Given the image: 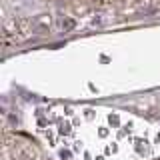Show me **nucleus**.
I'll use <instances>...</instances> for the list:
<instances>
[{"label":"nucleus","mask_w":160,"mask_h":160,"mask_svg":"<svg viewBox=\"0 0 160 160\" xmlns=\"http://www.w3.org/2000/svg\"><path fill=\"white\" fill-rule=\"evenodd\" d=\"M110 122H112V124H118V122H120V120H118V116H116V114H114V116H110Z\"/></svg>","instance_id":"obj_3"},{"label":"nucleus","mask_w":160,"mask_h":160,"mask_svg":"<svg viewBox=\"0 0 160 160\" xmlns=\"http://www.w3.org/2000/svg\"><path fill=\"white\" fill-rule=\"evenodd\" d=\"M72 154H70V150H60V158H64V160H68Z\"/></svg>","instance_id":"obj_2"},{"label":"nucleus","mask_w":160,"mask_h":160,"mask_svg":"<svg viewBox=\"0 0 160 160\" xmlns=\"http://www.w3.org/2000/svg\"><path fill=\"white\" fill-rule=\"evenodd\" d=\"M74 26H76V22H74L72 18H66V20L62 22V28H64V30H72Z\"/></svg>","instance_id":"obj_1"}]
</instances>
